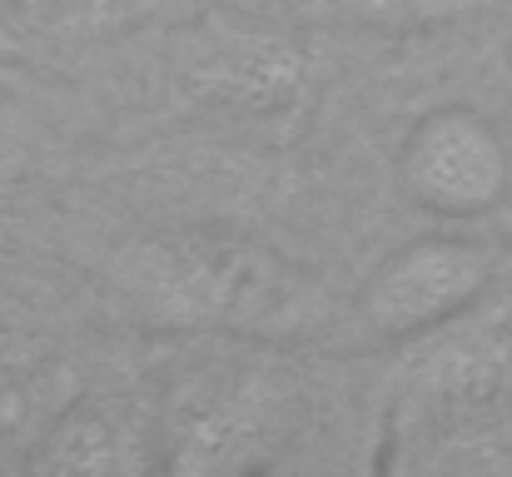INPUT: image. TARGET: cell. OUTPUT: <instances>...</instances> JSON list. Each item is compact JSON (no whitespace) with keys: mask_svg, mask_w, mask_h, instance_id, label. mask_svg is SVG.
<instances>
[{"mask_svg":"<svg viewBox=\"0 0 512 477\" xmlns=\"http://www.w3.org/2000/svg\"><path fill=\"white\" fill-rule=\"evenodd\" d=\"M125 294L179 328L294 333L309 323V279L259 244L224 234H160L145 239L125 269Z\"/></svg>","mask_w":512,"mask_h":477,"instance_id":"cell-1","label":"cell"},{"mask_svg":"<svg viewBox=\"0 0 512 477\" xmlns=\"http://www.w3.org/2000/svg\"><path fill=\"white\" fill-rule=\"evenodd\" d=\"M498 284L493 249L458 234H423L393 249L363 284L358 318L383 343H408L483 304Z\"/></svg>","mask_w":512,"mask_h":477,"instance_id":"cell-2","label":"cell"},{"mask_svg":"<svg viewBox=\"0 0 512 477\" xmlns=\"http://www.w3.org/2000/svg\"><path fill=\"white\" fill-rule=\"evenodd\" d=\"M403 194L443 219H478L503 204L512 184V155L488 115L473 105H438L413 120L398 150Z\"/></svg>","mask_w":512,"mask_h":477,"instance_id":"cell-3","label":"cell"},{"mask_svg":"<svg viewBox=\"0 0 512 477\" xmlns=\"http://www.w3.org/2000/svg\"><path fill=\"white\" fill-rule=\"evenodd\" d=\"M189 80L209 100L269 115L299 105V95L309 90V60L294 40L249 30V35H219L204 50V60H194Z\"/></svg>","mask_w":512,"mask_h":477,"instance_id":"cell-4","label":"cell"},{"mask_svg":"<svg viewBox=\"0 0 512 477\" xmlns=\"http://www.w3.org/2000/svg\"><path fill=\"white\" fill-rule=\"evenodd\" d=\"M130 443L125 433L100 413V408H70L40 443L35 468L50 473H120L130 468Z\"/></svg>","mask_w":512,"mask_h":477,"instance_id":"cell-5","label":"cell"},{"mask_svg":"<svg viewBox=\"0 0 512 477\" xmlns=\"http://www.w3.org/2000/svg\"><path fill=\"white\" fill-rule=\"evenodd\" d=\"M498 0H343V10L363 25L378 30H428V25H448L463 15H478Z\"/></svg>","mask_w":512,"mask_h":477,"instance_id":"cell-6","label":"cell"},{"mask_svg":"<svg viewBox=\"0 0 512 477\" xmlns=\"http://www.w3.org/2000/svg\"><path fill=\"white\" fill-rule=\"evenodd\" d=\"M508 299H512V294H508Z\"/></svg>","mask_w":512,"mask_h":477,"instance_id":"cell-7","label":"cell"}]
</instances>
